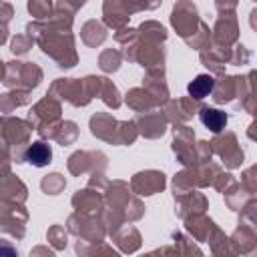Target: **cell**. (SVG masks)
<instances>
[{
	"label": "cell",
	"instance_id": "cell-4",
	"mask_svg": "<svg viewBox=\"0 0 257 257\" xmlns=\"http://www.w3.org/2000/svg\"><path fill=\"white\" fill-rule=\"evenodd\" d=\"M0 257H18V249L14 243H10L8 239L0 237Z\"/></svg>",
	"mask_w": 257,
	"mask_h": 257
},
{
	"label": "cell",
	"instance_id": "cell-2",
	"mask_svg": "<svg viewBox=\"0 0 257 257\" xmlns=\"http://www.w3.org/2000/svg\"><path fill=\"white\" fill-rule=\"evenodd\" d=\"M213 88H215V78H213L211 74H199V76H195V78L189 82V86H187L189 94H191L193 98H197V100L209 96V94L213 92Z\"/></svg>",
	"mask_w": 257,
	"mask_h": 257
},
{
	"label": "cell",
	"instance_id": "cell-1",
	"mask_svg": "<svg viewBox=\"0 0 257 257\" xmlns=\"http://www.w3.org/2000/svg\"><path fill=\"white\" fill-rule=\"evenodd\" d=\"M24 161H28L34 167H46L52 161V149L46 143L36 141L24 151Z\"/></svg>",
	"mask_w": 257,
	"mask_h": 257
},
{
	"label": "cell",
	"instance_id": "cell-3",
	"mask_svg": "<svg viewBox=\"0 0 257 257\" xmlns=\"http://www.w3.org/2000/svg\"><path fill=\"white\" fill-rule=\"evenodd\" d=\"M199 118H201V122L209 128V131H213V133H219V131H223L225 128V124H227V114L223 112V110H219V108H203L201 112H199Z\"/></svg>",
	"mask_w": 257,
	"mask_h": 257
}]
</instances>
